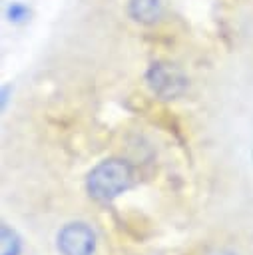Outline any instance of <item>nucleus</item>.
I'll return each mask as SVG.
<instances>
[{"label":"nucleus","mask_w":253,"mask_h":255,"mask_svg":"<svg viewBox=\"0 0 253 255\" xmlns=\"http://www.w3.org/2000/svg\"><path fill=\"white\" fill-rule=\"evenodd\" d=\"M205 255H235V253L229 251V249H213V251H209V253H205Z\"/></svg>","instance_id":"obj_7"},{"label":"nucleus","mask_w":253,"mask_h":255,"mask_svg":"<svg viewBox=\"0 0 253 255\" xmlns=\"http://www.w3.org/2000/svg\"><path fill=\"white\" fill-rule=\"evenodd\" d=\"M6 18L12 24H22L30 18V8L24 2H10L6 6Z\"/></svg>","instance_id":"obj_6"},{"label":"nucleus","mask_w":253,"mask_h":255,"mask_svg":"<svg viewBox=\"0 0 253 255\" xmlns=\"http://www.w3.org/2000/svg\"><path fill=\"white\" fill-rule=\"evenodd\" d=\"M133 185V167L124 159H106L98 163L86 179L90 195L98 201H112Z\"/></svg>","instance_id":"obj_1"},{"label":"nucleus","mask_w":253,"mask_h":255,"mask_svg":"<svg viewBox=\"0 0 253 255\" xmlns=\"http://www.w3.org/2000/svg\"><path fill=\"white\" fill-rule=\"evenodd\" d=\"M145 84L153 96L159 100H175L185 94L187 78L185 74L169 62H153L145 70Z\"/></svg>","instance_id":"obj_2"},{"label":"nucleus","mask_w":253,"mask_h":255,"mask_svg":"<svg viewBox=\"0 0 253 255\" xmlns=\"http://www.w3.org/2000/svg\"><path fill=\"white\" fill-rule=\"evenodd\" d=\"M56 247L60 255H94L96 233L88 223H82V221L66 223L58 231Z\"/></svg>","instance_id":"obj_3"},{"label":"nucleus","mask_w":253,"mask_h":255,"mask_svg":"<svg viewBox=\"0 0 253 255\" xmlns=\"http://www.w3.org/2000/svg\"><path fill=\"white\" fill-rule=\"evenodd\" d=\"M22 241L8 225H2V255H20Z\"/></svg>","instance_id":"obj_5"},{"label":"nucleus","mask_w":253,"mask_h":255,"mask_svg":"<svg viewBox=\"0 0 253 255\" xmlns=\"http://www.w3.org/2000/svg\"><path fill=\"white\" fill-rule=\"evenodd\" d=\"M165 14V0H127V16L141 24L153 26Z\"/></svg>","instance_id":"obj_4"}]
</instances>
